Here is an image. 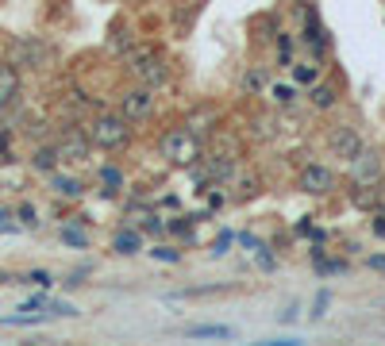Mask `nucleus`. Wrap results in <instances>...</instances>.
<instances>
[{
    "instance_id": "20",
    "label": "nucleus",
    "mask_w": 385,
    "mask_h": 346,
    "mask_svg": "<svg viewBox=\"0 0 385 346\" xmlns=\"http://www.w3.org/2000/svg\"><path fill=\"white\" fill-rule=\"evenodd\" d=\"M320 69H324V62H297V66H293V81L297 85H316Z\"/></svg>"
},
{
    "instance_id": "28",
    "label": "nucleus",
    "mask_w": 385,
    "mask_h": 346,
    "mask_svg": "<svg viewBox=\"0 0 385 346\" xmlns=\"http://www.w3.org/2000/svg\"><path fill=\"white\" fill-rule=\"evenodd\" d=\"M166 220H158V215H154V212H147V215H142V235H166Z\"/></svg>"
},
{
    "instance_id": "27",
    "label": "nucleus",
    "mask_w": 385,
    "mask_h": 346,
    "mask_svg": "<svg viewBox=\"0 0 385 346\" xmlns=\"http://www.w3.org/2000/svg\"><path fill=\"white\" fill-rule=\"evenodd\" d=\"M254 31H262V35H259L262 42L277 39V19H274V16H259V19H254Z\"/></svg>"
},
{
    "instance_id": "10",
    "label": "nucleus",
    "mask_w": 385,
    "mask_h": 346,
    "mask_svg": "<svg viewBox=\"0 0 385 346\" xmlns=\"http://www.w3.org/2000/svg\"><path fill=\"white\" fill-rule=\"evenodd\" d=\"M185 127H189V131L204 142V139H212V135L224 127V112H220V108H212V104H201V108H192V115L185 120Z\"/></svg>"
},
{
    "instance_id": "8",
    "label": "nucleus",
    "mask_w": 385,
    "mask_h": 346,
    "mask_svg": "<svg viewBox=\"0 0 385 346\" xmlns=\"http://www.w3.org/2000/svg\"><path fill=\"white\" fill-rule=\"evenodd\" d=\"M347 165H351V181H362V185H377L382 173H385V158H382V150H374V147H362Z\"/></svg>"
},
{
    "instance_id": "13",
    "label": "nucleus",
    "mask_w": 385,
    "mask_h": 346,
    "mask_svg": "<svg viewBox=\"0 0 385 346\" xmlns=\"http://www.w3.org/2000/svg\"><path fill=\"white\" fill-rule=\"evenodd\" d=\"M135 81L151 85V89H162V85H170V62H166V54H158L154 62H147V66L135 74Z\"/></svg>"
},
{
    "instance_id": "39",
    "label": "nucleus",
    "mask_w": 385,
    "mask_h": 346,
    "mask_svg": "<svg viewBox=\"0 0 385 346\" xmlns=\"http://www.w3.org/2000/svg\"><path fill=\"white\" fill-rule=\"evenodd\" d=\"M293 320H297V308L289 304V308H285V312H281V323H293Z\"/></svg>"
},
{
    "instance_id": "22",
    "label": "nucleus",
    "mask_w": 385,
    "mask_h": 346,
    "mask_svg": "<svg viewBox=\"0 0 385 346\" xmlns=\"http://www.w3.org/2000/svg\"><path fill=\"white\" fill-rule=\"evenodd\" d=\"M58 235H62V242H66V247H74V250H85V247H89V235H85V231L77 227V220H74V223H66V227H62Z\"/></svg>"
},
{
    "instance_id": "3",
    "label": "nucleus",
    "mask_w": 385,
    "mask_h": 346,
    "mask_svg": "<svg viewBox=\"0 0 385 346\" xmlns=\"http://www.w3.org/2000/svg\"><path fill=\"white\" fill-rule=\"evenodd\" d=\"M154 108H158V89H151V85H131V89H124V97H120V115L124 120H131V124H142V120H151Z\"/></svg>"
},
{
    "instance_id": "26",
    "label": "nucleus",
    "mask_w": 385,
    "mask_h": 346,
    "mask_svg": "<svg viewBox=\"0 0 385 346\" xmlns=\"http://www.w3.org/2000/svg\"><path fill=\"white\" fill-rule=\"evenodd\" d=\"M101 181H104V192H116V189H124V173L116 165H101Z\"/></svg>"
},
{
    "instance_id": "5",
    "label": "nucleus",
    "mask_w": 385,
    "mask_h": 346,
    "mask_svg": "<svg viewBox=\"0 0 385 346\" xmlns=\"http://www.w3.org/2000/svg\"><path fill=\"white\" fill-rule=\"evenodd\" d=\"M301 19H304V35H301V42L312 50V58L316 62H327V50H331V35H327V27L320 24V16H316V8H312L309 0H304L301 8Z\"/></svg>"
},
{
    "instance_id": "12",
    "label": "nucleus",
    "mask_w": 385,
    "mask_h": 346,
    "mask_svg": "<svg viewBox=\"0 0 385 346\" xmlns=\"http://www.w3.org/2000/svg\"><path fill=\"white\" fill-rule=\"evenodd\" d=\"M19 97V66L12 58H0V108H8Z\"/></svg>"
},
{
    "instance_id": "18",
    "label": "nucleus",
    "mask_w": 385,
    "mask_h": 346,
    "mask_svg": "<svg viewBox=\"0 0 385 346\" xmlns=\"http://www.w3.org/2000/svg\"><path fill=\"white\" fill-rule=\"evenodd\" d=\"M58 165H62L58 147H35V150H31V170H39V173H54Z\"/></svg>"
},
{
    "instance_id": "2",
    "label": "nucleus",
    "mask_w": 385,
    "mask_h": 346,
    "mask_svg": "<svg viewBox=\"0 0 385 346\" xmlns=\"http://www.w3.org/2000/svg\"><path fill=\"white\" fill-rule=\"evenodd\" d=\"M131 127L135 124L124 120L120 112H101L89 124V139H92V147H101V150H124L131 142Z\"/></svg>"
},
{
    "instance_id": "23",
    "label": "nucleus",
    "mask_w": 385,
    "mask_h": 346,
    "mask_svg": "<svg viewBox=\"0 0 385 346\" xmlns=\"http://www.w3.org/2000/svg\"><path fill=\"white\" fill-rule=\"evenodd\" d=\"M274 54H277V66H293V39L285 31H277V39H274Z\"/></svg>"
},
{
    "instance_id": "6",
    "label": "nucleus",
    "mask_w": 385,
    "mask_h": 346,
    "mask_svg": "<svg viewBox=\"0 0 385 346\" xmlns=\"http://www.w3.org/2000/svg\"><path fill=\"white\" fill-rule=\"evenodd\" d=\"M362 147H366V139H362V131L354 124H335L331 131H327V150H331V158L351 162Z\"/></svg>"
},
{
    "instance_id": "36",
    "label": "nucleus",
    "mask_w": 385,
    "mask_h": 346,
    "mask_svg": "<svg viewBox=\"0 0 385 346\" xmlns=\"http://www.w3.org/2000/svg\"><path fill=\"white\" fill-rule=\"evenodd\" d=\"M47 308H51V315H77V308L66 304V300H54V304H47Z\"/></svg>"
},
{
    "instance_id": "24",
    "label": "nucleus",
    "mask_w": 385,
    "mask_h": 346,
    "mask_svg": "<svg viewBox=\"0 0 385 346\" xmlns=\"http://www.w3.org/2000/svg\"><path fill=\"white\" fill-rule=\"evenodd\" d=\"M270 97H274L277 108H293L297 104V85H274V89H270Z\"/></svg>"
},
{
    "instance_id": "38",
    "label": "nucleus",
    "mask_w": 385,
    "mask_h": 346,
    "mask_svg": "<svg viewBox=\"0 0 385 346\" xmlns=\"http://www.w3.org/2000/svg\"><path fill=\"white\" fill-rule=\"evenodd\" d=\"M366 265H370V270H385V254H370Z\"/></svg>"
},
{
    "instance_id": "29",
    "label": "nucleus",
    "mask_w": 385,
    "mask_h": 346,
    "mask_svg": "<svg viewBox=\"0 0 385 346\" xmlns=\"http://www.w3.org/2000/svg\"><path fill=\"white\" fill-rule=\"evenodd\" d=\"M151 258H158V262H181V250H177V247H166V242H158V247L151 250Z\"/></svg>"
},
{
    "instance_id": "14",
    "label": "nucleus",
    "mask_w": 385,
    "mask_h": 346,
    "mask_svg": "<svg viewBox=\"0 0 385 346\" xmlns=\"http://www.w3.org/2000/svg\"><path fill=\"white\" fill-rule=\"evenodd\" d=\"M51 192H54V197H62V200H81L85 197V181H81V177H69V173L54 170L51 173Z\"/></svg>"
},
{
    "instance_id": "30",
    "label": "nucleus",
    "mask_w": 385,
    "mask_h": 346,
    "mask_svg": "<svg viewBox=\"0 0 385 346\" xmlns=\"http://www.w3.org/2000/svg\"><path fill=\"white\" fill-rule=\"evenodd\" d=\"M174 235H185V239H192V223H189V215H177V220H170L166 223Z\"/></svg>"
},
{
    "instance_id": "15",
    "label": "nucleus",
    "mask_w": 385,
    "mask_h": 346,
    "mask_svg": "<svg viewBox=\"0 0 385 346\" xmlns=\"http://www.w3.org/2000/svg\"><path fill=\"white\" fill-rule=\"evenodd\" d=\"M266 85H270V69L266 66H247L243 74H239V97H259Z\"/></svg>"
},
{
    "instance_id": "21",
    "label": "nucleus",
    "mask_w": 385,
    "mask_h": 346,
    "mask_svg": "<svg viewBox=\"0 0 385 346\" xmlns=\"http://www.w3.org/2000/svg\"><path fill=\"white\" fill-rule=\"evenodd\" d=\"M192 338H231L235 331L227 323H201V327H189Z\"/></svg>"
},
{
    "instance_id": "1",
    "label": "nucleus",
    "mask_w": 385,
    "mask_h": 346,
    "mask_svg": "<svg viewBox=\"0 0 385 346\" xmlns=\"http://www.w3.org/2000/svg\"><path fill=\"white\" fill-rule=\"evenodd\" d=\"M158 150L170 165H181V170L201 165V158H204V142L197 139L189 127H170V131L158 139Z\"/></svg>"
},
{
    "instance_id": "19",
    "label": "nucleus",
    "mask_w": 385,
    "mask_h": 346,
    "mask_svg": "<svg viewBox=\"0 0 385 346\" xmlns=\"http://www.w3.org/2000/svg\"><path fill=\"white\" fill-rule=\"evenodd\" d=\"M243 247H251V254L259 258V265H262L266 273H274V270H277V258L270 254V247H266V242H259L254 235H243Z\"/></svg>"
},
{
    "instance_id": "25",
    "label": "nucleus",
    "mask_w": 385,
    "mask_h": 346,
    "mask_svg": "<svg viewBox=\"0 0 385 346\" xmlns=\"http://www.w3.org/2000/svg\"><path fill=\"white\" fill-rule=\"evenodd\" d=\"M312 265H316L320 277H335V273H347V262H343V258H316Z\"/></svg>"
},
{
    "instance_id": "11",
    "label": "nucleus",
    "mask_w": 385,
    "mask_h": 346,
    "mask_svg": "<svg viewBox=\"0 0 385 346\" xmlns=\"http://www.w3.org/2000/svg\"><path fill=\"white\" fill-rule=\"evenodd\" d=\"M347 200H351L354 212H374L377 204L385 200V189L382 185H362V181H351V189H347Z\"/></svg>"
},
{
    "instance_id": "32",
    "label": "nucleus",
    "mask_w": 385,
    "mask_h": 346,
    "mask_svg": "<svg viewBox=\"0 0 385 346\" xmlns=\"http://www.w3.org/2000/svg\"><path fill=\"white\" fill-rule=\"evenodd\" d=\"M47 304H51V300H47V297L39 293V297H27L24 304H19V312H39V308H47Z\"/></svg>"
},
{
    "instance_id": "9",
    "label": "nucleus",
    "mask_w": 385,
    "mask_h": 346,
    "mask_svg": "<svg viewBox=\"0 0 385 346\" xmlns=\"http://www.w3.org/2000/svg\"><path fill=\"white\" fill-rule=\"evenodd\" d=\"M58 154L62 162H85V158L92 154V139H89V127H66V131L58 135Z\"/></svg>"
},
{
    "instance_id": "17",
    "label": "nucleus",
    "mask_w": 385,
    "mask_h": 346,
    "mask_svg": "<svg viewBox=\"0 0 385 346\" xmlns=\"http://www.w3.org/2000/svg\"><path fill=\"white\" fill-rule=\"evenodd\" d=\"M112 250H116V254H124V258L139 254V250H142V231L139 227H120L116 239H112Z\"/></svg>"
},
{
    "instance_id": "34",
    "label": "nucleus",
    "mask_w": 385,
    "mask_h": 346,
    "mask_svg": "<svg viewBox=\"0 0 385 346\" xmlns=\"http://www.w3.org/2000/svg\"><path fill=\"white\" fill-rule=\"evenodd\" d=\"M27 285L47 288V285H51V273H47V270H31V273H27Z\"/></svg>"
},
{
    "instance_id": "31",
    "label": "nucleus",
    "mask_w": 385,
    "mask_h": 346,
    "mask_svg": "<svg viewBox=\"0 0 385 346\" xmlns=\"http://www.w3.org/2000/svg\"><path fill=\"white\" fill-rule=\"evenodd\" d=\"M212 293H224V285H201V288H181L177 297H212Z\"/></svg>"
},
{
    "instance_id": "40",
    "label": "nucleus",
    "mask_w": 385,
    "mask_h": 346,
    "mask_svg": "<svg viewBox=\"0 0 385 346\" xmlns=\"http://www.w3.org/2000/svg\"><path fill=\"white\" fill-rule=\"evenodd\" d=\"M0 220H8V215H4V208H0Z\"/></svg>"
},
{
    "instance_id": "35",
    "label": "nucleus",
    "mask_w": 385,
    "mask_h": 346,
    "mask_svg": "<svg viewBox=\"0 0 385 346\" xmlns=\"http://www.w3.org/2000/svg\"><path fill=\"white\" fill-rule=\"evenodd\" d=\"M19 223H24V227H39V220H35V208H31V204H19Z\"/></svg>"
},
{
    "instance_id": "7",
    "label": "nucleus",
    "mask_w": 385,
    "mask_h": 346,
    "mask_svg": "<svg viewBox=\"0 0 385 346\" xmlns=\"http://www.w3.org/2000/svg\"><path fill=\"white\" fill-rule=\"evenodd\" d=\"M12 62L16 66H24V69H39V66H47L51 62V47L39 39V35H24V39H16L12 42Z\"/></svg>"
},
{
    "instance_id": "33",
    "label": "nucleus",
    "mask_w": 385,
    "mask_h": 346,
    "mask_svg": "<svg viewBox=\"0 0 385 346\" xmlns=\"http://www.w3.org/2000/svg\"><path fill=\"white\" fill-rule=\"evenodd\" d=\"M227 250H231V231H224V235H220V239L216 242H212V254H227Z\"/></svg>"
},
{
    "instance_id": "37",
    "label": "nucleus",
    "mask_w": 385,
    "mask_h": 346,
    "mask_svg": "<svg viewBox=\"0 0 385 346\" xmlns=\"http://www.w3.org/2000/svg\"><path fill=\"white\" fill-rule=\"evenodd\" d=\"M327 300H331V293H327V288H324V293H320V297H316V304H312V320H320V315H324Z\"/></svg>"
},
{
    "instance_id": "4",
    "label": "nucleus",
    "mask_w": 385,
    "mask_h": 346,
    "mask_svg": "<svg viewBox=\"0 0 385 346\" xmlns=\"http://www.w3.org/2000/svg\"><path fill=\"white\" fill-rule=\"evenodd\" d=\"M297 189H301L304 197H331V192L339 189V177H335V170L324 162H304L301 173H297Z\"/></svg>"
},
{
    "instance_id": "16",
    "label": "nucleus",
    "mask_w": 385,
    "mask_h": 346,
    "mask_svg": "<svg viewBox=\"0 0 385 346\" xmlns=\"http://www.w3.org/2000/svg\"><path fill=\"white\" fill-rule=\"evenodd\" d=\"M309 104H312V112H331V108L339 104V89H335L331 81H316L309 89Z\"/></svg>"
}]
</instances>
